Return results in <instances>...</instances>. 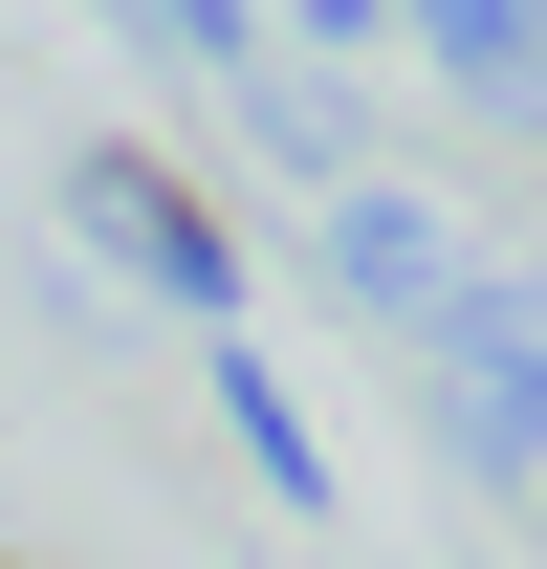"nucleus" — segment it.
<instances>
[{
    "label": "nucleus",
    "instance_id": "nucleus-1",
    "mask_svg": "<svg viewBox=\"0 0 547 569\" xmlns=\"http://www.w3.org/2000/svg\"><path fill=\"white\" fill-rule=\"evenodd\" d=\"M416 372H438V438L460 460H547V307L526 284H438Z\"/></svg>",
    "mask_w": 547,
    "mask_h": 569
},
{
    "label": "nucleus",
    "instance_id": "nucleus-2",
    "mask_svg": "<svg viewBox=\"0 0 547 569\" xmlns=\"http://www.w3.org/2000/svg\"><path fill=\"white\" fill-rule=\"evenodd\" d=\"M67 219H88V241H132V263L176 284L198 329H219V307H241V263H219V219H198V198H153L132 153H88V176H67Z\"/></svg>",
    "mask_w": 547,
    "mask_h": 569
},
{
    "label": "nucleus",
    "instance_id": "nucleus-3",
    "mask_svg": "<svg viewBox=\"0 0 547 569\" xmlns=\"http://www.w3.org/2000/svg\"><path fill=\"white\" fill-rule=\"evenodd\" d=\"M438 44H460V88H481V110H526V88H547V44H526V0H438Z\"/></svg>",
    "mask_w": 547,
    "mask_h": 569
},
{
    "label": "nucleus",
    "instance_id": "nucleus-4",
    "mask_svg": "<svg viewBox=\"0 0 547 569\" xmlns=\"http://www.w3.org/2000/svg\"><path fill=\"white\" fill-rule=\"evenodd\" d=\"M329 263H350V284H372V307H438V241H416V219H395V198H350V219H329Z\"/></svg>",
    "mask_w": 547,
    "mask_h": 569
}]
</instances>
